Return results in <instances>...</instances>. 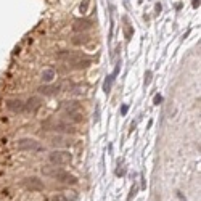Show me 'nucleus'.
Returning <instances> with one entry per match:
<instances>
[{
	"label": "nucleus",
	"instance_id": "obj_2",
	"mask_svg": "<svg viewBox=\"0 0 201 201\" xmlns=\"http://www.w3.org/2000/svg\"><path fill=\"white\" fill-rule=\"evenodd\" d=\"M48 201H69V198H68V195H64V193H53V195L48 198Z\"/></svg>",
	"mask_w": 201,
	"mask_h": 201
},
{
	"label": "nucleus",
	"instance_id": "obj_1",
	"mask_svg": "<svg viewBox=\"0 0 201 201\" xmlns=\"http://www.w3.org/2000/svg\"><path fill=\"white\" fill-rule=\"evenodd\" d=\"M74 159V155L66 150H60V151H52L50 155H47V161L52 166H68Z\"/></svg>",
	"mask_w": 201,
	"mask_h": 201
}]
</instances>
